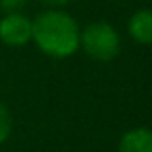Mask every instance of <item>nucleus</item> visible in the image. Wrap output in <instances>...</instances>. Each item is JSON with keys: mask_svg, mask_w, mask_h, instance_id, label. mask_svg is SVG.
Masks as SVG:
<instances>
[{"mask_svg": "<svg viewBox=\"0 0 152 152\" xmlns=\"http://www.w3.org/2000/svg\"><path fill=\"white\" fill-rule=\"evenodd\" d=\"M118 152H152V129L135 127L121 135Z\"/></svg>", "mask_w": 152, "mask_h": 152, "instance_id": "obj_5", "label": "nucleus"}, {"mask_svg": "<svg viewBox=\"0 0 152 152\" xmlns=\"http://www.w3.org/2000/svg\"><path fill=\"white\" fill-rule=\"evenodd\" d=\"M127 33L137 45H152V10L135 12L127 23Z\"/></svg>", "mask_w": 152, "mask_h": 152, "instance_id": "obj_4", "label": "nucleus"}, {"mask_svg": "<svg viewBox=\"0 0 152 152\" xmlns=\"http://www.w3.org/2000/svg\"><path fill=\"white\" fill-rule=\"evenodd\" d=\"M79 48L96 62H112L121 50V39L108 21H93L79 35Z\"/></svg>", "mask_w": 152, "mask_h": 152, "instance_id": "obj_2", "label": "nucleus"}, {"mask_svg": "<svg viewBox=\"0 0 152 152\" xmlns=\"http://www.w3.org/2000/svg\"><path fill=\"white\" fill-rule=\"evenodd\" d=\"M27 0H0V10L4 14H12V12H21Z\"/></svg>", "mask_w": 152, "mask_h": 152, "instance_id": "obj_7", "label": "nucleus"}, {"mask_svg": "<svg viewBox=\"0 0 152 152\" xmlns=\"http://www.w3.org/2000/svg\"><path fill=\"white\" fill-rule=\"evenodd\" d=\"M12 135V114L6 108V104L0 102V145L8 141Z\"/></svg>", "mask_w": 152, "mask_h": 152, "instance_id": "obj_6", "label": "nucleus"}, {"mask_svg": "<svg viewBox=\"0 0 152 152\" xmlns=\"http://www.w3.org/2000/svg\"><path fill=\"white\" fill-rule=\"evenodd\" d=\"M79 29L73 15L60 8H46L31 19V41L50 58H69L79 50Z\"/></svg>", "mask_w": 152, "mask_h": 152, "instance_id": "obj_1", "label": "nucleus"}, {"mask_svg": "<svg viewBox=\"0 0 152 152\" xmlns=\"http://www.w3.org/2000/svg\"><path fill=\"white\" fill-rule=\"evenodd\" d=\"M0 41L12 48L25 46L31 41V19L21 12L4 14L0 19Z\"/></svg>", "mask_w": 152, "mask_h": 152, "instance_id": "obj_3", "label": "nucleus"}, {"mask_svg": "<svg viewBox=\"0 0 152 152\" xmlns=\"http://www.w3.org/2000/svg\"><path fill=\"white\" fill-rule=\"evenodd\" d=\"M39 2H42L46 8H64V6H67L71 0H39Z\"/></svg>", "mask_w": 152, "mask_h": 152, "instance_id": "obj_8", "label": "nucleus"}]
</instances>
